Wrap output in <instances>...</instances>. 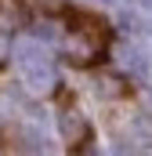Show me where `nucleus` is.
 <instances>
[{"mask_svg": "<svg viewBox=\"0 0 152 156\" xmlns=\"http://www.w3.org/2000/svg\"><path fill=\"white\" fill-rule=\"evenodd\" d=\"M116 62H119V69H127L130 76H145V55H141L138 47L123 44V47L116 51Z\"/></svg>", "mask_w": 152, "mask_h": 156, "instance_id": "obj_4", "label": "nucleus"}, {"mask_svg": "<svg viewBox=\"0 0 152 156\" xmlns=\"http://www.w3.org/2000/svg\"><path fill=\"white\" fill-rule=\"evenodd\" d=\"M33 37L36 40H54V26H51V22H36V26H33Z\"/></svg>", "mask_w": 152, "mask_h": 156, "instance_id": "obj_6", "label": "nucleus"}, {"mask_svg": "<svg viewBox=\"0 0 152 156\" xmlns=\"http://www.w3.org/2000/svg\"><path fill=\"white\" fill-rule=\"evenodd\" d=\"M22 138H26V153H47V142H43V131H33V127H26L22 131Z\"/></svg>", "mask_w": 152, "mask_h": 156, "instance_id": "obj_5", "label": "nucleus"}, {"mask_svg": "<svg viewBox=\"0 0 152 156\" xmlns=\"http://www.w3.org/2000/svg\"><path fill=\"white\" fill-rule=\"evenodd\" d=\"M15 58H18V66H22V76L29 83V91H36V94H51V91H54L58 73H54L51 51H47L43 44H36V37L26 40V44H18V47H15Z\"/></svg>", "mask_w": 152, "mask_h": 156, "instance_id": "obj_1", "label": "nucleus"}, {"mask_svg": "<svg viewBox=\"0 0 152 156\" xmlns=\"http://www.w3.org/2000/svg\"><path fill=\"white\" fill-rule=\"evenodd\" d=\"M7 55H11V33L0 29V62H7Z\"/></svg>", "mask_w": 152, "mask_h": 156, "instance_id": "obj_7", "label": "nucleus"}, {"mask_svg": "<svg viewBox=\"0 0 152 156\" xmlns=\"http://www.w3.org/2000/svg\"><path fill=\"white\" fill-rule=\"evenodd\" d=\"M102 44H105L102 22H94V18H80V26H73L69 37H65V51H69L73 62H91V58L102 51Z\"/></svg>", "mask_w": 152, "mask_h": 156, "instance_id": "obj_2", "label": "nucleus"}, {"mask_svg": "<svg viewBox=\"0 0 152 156\" xmlns=\"http://www.w3.org/2000/svg\"><path fill=\"white\" fill-rule=\"evenodd\" d=\"M141 7H145V11H152V0H141Z\"/></svg>", "mask_w": 152, "mask_h": 156, "instance_id": "obj_9", "label": "nucleus"}, {"mask_svg": "<svg viewBox=\"0 0 152 156\" xmlns=\"http://www.w3.org/2000/svg\"><path fill=\"white\" fill-rule=\"evenodd\" d=\"M119 29H123V33H134V29H138V18L123 11V15H119Z\"/></svg>", "mask_w": 152, "mask_h": 156, "instance_id": "obj_8", "label": "nucleus"}, {"mask_svg": "<svg viewBox=\"0 0 152 156\" xmlns=\"http://www.w3.org/2000/svg\"><path fill=\"white\" fill-rule=\"evenodd\" d=\"M58 127H62V134L69 138V142H87V120H83V113L80 109H65L62 116H58Z\"/></svg>", "mask_w": 152, "mask_h": 156, "instance_id": "obj_3", "label": "nucleus"}]
</instances>
